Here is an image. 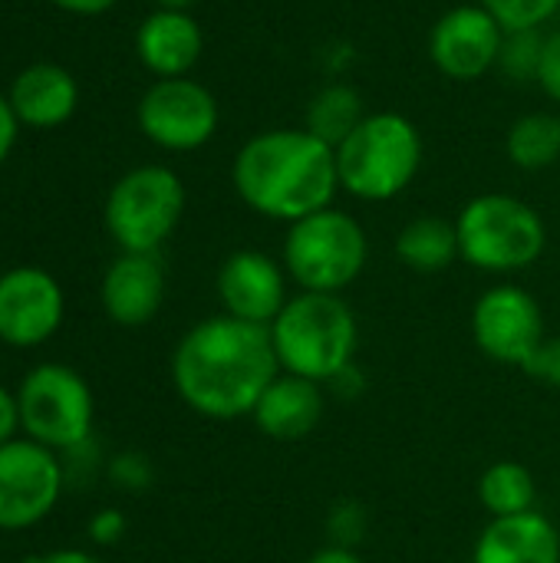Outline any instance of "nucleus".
<instances>
[{"label": "nucleus", "instance_id": "nucleus-4", "mask_svg": "<svg viewBox=\"0 0 560 563\" xmlns=\"http://www.w3.org/2000/svg\"><path fill=\"white\" fill-rule=\"evenodd\" d=\"M356 340V313L340 294L300 290L271 323V343L281 369L314 383H330L347 369L353 363Z\"/></svg>", "mask_w": 560, "mask_h": 563}, {"label": "nucleus", "instance_id": "nucleus-12", "mask_svg": "<svg viewBox=\"0 0 560 563\" xmlns=\"http://www.w3.org/2000/svg\"><path fill=\"white\" fill-rule=\"evenodd\" d=\"M505 30L479 3L446 10L429 30V59L452 82H475L498 66Z\"/></svg>", "mask_w": 560, "mask_h": 563}, {"label": "nucleus", "instance_id": "nucleus-20", "mask_svg": "<svg viewBox=\"0 0 560 563\" xmlns=\"http://www.w3.org/2000/svg\"><path fill=\"white\" fill-rule=\"evenodd\" d=\"M396 257L416 274H439L459 257V231L455 221L439 214L413 218L396 234Z\"/></svg>", "mask_w": 560, "mask_h": 563}, {"label": "nucleus", "instance_id": "nucleus-21", "mask_svg": "<svg viewBox=\"0 0 560 563\" xmlns=\"http://www.w3.org/2000/svg\"><path fill=\"white\" fill-rule=\"evenodd\" d=\"M363 115H366L363 96L350 82H327L307 102L304 129L337 148L363 122Z\"/></svg>", "mask_w": 560, "mask_h": 563}, {"label": "nucleus", "instance_id": "nucleus-30", "mask_svg": "<svg viewBox=\"0 0 560 563\" xmlns=\"http://www.w3.org/2000/svg\"><path fill=\"white\" fill-rule=\"evenodd\" d=\"M17 132H20V119L13 115L10 99L0 92V165H3V162H7V155L13 152V145H17Z\"/></svg>", "mask_w": 560, "mask_h": 563}, {"label": "nucleus", "instance_id": "nucleus-28", "mask_svg": "<svg viewBox=\"0 0 560 563\" xmlns=\"http://www.w3.org/2000/svg\"><path fill=\"white\" fill-rule=\"evenodd\" d=\"M525 373L551 389H560V336H545V343L535 350V356L525 363Z\"/></svg>", "mask_w": 560, "mask_h": 563}, {"label": "nucleus", "instance_id": "nucleus-14", "mask_svg": "<svg viewBox=\"0 0 560 563\" xmlns=\"http://www.w3.org/2000/svg\"><path fill=\"white\" fill-rule=\"evenodd\" d=\"M215 284L224 313L257 327H271L284 310V303L290 300L287 271L264 251H251V247L228 254L224 264L218 267Z\"/></svg>", "mask_w": 560, "mask_h": 563}, {"label": "nucleus", "instance_id": "nucleus-33", "mask_svg": "<svg viewBox=\"0 0 560 563\" xmlns=\"http://www.w3.org/2000/svg\"><path fill=\"white\" fill-rule=\"evenodd\" d=\"M26 563H102L96 554L89 551H79V548H59V551H46V554H36Z\"/></svg>", "mask_w": 560, "mask_h": 563}, {"label": "nucleus", "instance_id": "nucleus-5", "mask_svg": "<svg viewBox=\"0 0 560 563\" xmlns=\"http://www.w3.org/2000/svg\"><path fill=\"white\" fill-rule=\"evenodd\" d=\"M455 231L459 257L488 274L525 271L545 254L548 244V228L541 214L528 201L502 191L472 198L459 211Z\"/></svg>", "mask_w": 560, "mask_h": 563}, {"label": "nucleus", "instance_id": "nucleus-2", "mask_svg": "<svg viewBox=\"0 0 560 563\" xmlns=\"http://www.w3.org/2000/svg\"><path fill=\"white\" fill-rule=\"evenodd\" d=\"M231 181L254 214L294 224L333 205L337 152L307 129H267L238 148Z\"/></svg>", "mask_w": 560, "mask_h": 563}, {"label": "nucleus", "instance_id": "nucleus-25", "mask_svg": "<svg viewBox=\"0 0 560 563\" xmlns=\"http://www.w3.org/2000/svg\"><path fill=\"white\" fill-rule=\"evenodd\" d=\"M488 10L502 30H541L560 10V0H475Z\"/></svg>", "mask_w": 560, "mask_h": 563}, {"label": "nucleus", "instance_id": "nucleus-10", "mask_svg": "<svg viewBox=\"0 0 560 563\" xmlns=\"http://www.w3.org/2000/svg\"><path fill=\"white\" fill-rule=\"evenodd\" d=\"M63 495V468L53 449L17 435L0 445V531H26L50 518Z\"/></svg>", "mask_w": 560, "mask_h": 563}, {"label": "nucleus", "instance_id": "nucleus-16", "mask_svg": "<svg viewBox=\"0 0 560 563\" xmlns=\"http://www.w3.org/2000/svg\"><path fill=\"white\" fill-rule=\"evenodd\" d=\"M205 33L188 10H152L135 30V56L155 79L188 76L201 59Z\"/></svg>", "mask_w": 560, "mask_h": 563}, {"label": "nucleus", "instance_id": "nucleus-15", "mask_svg": "<svg viewBox=\"0 0 560 563\" xmlns=\"http://www.w3.org/2000/svg\"><path fill=\"white\" fill-rule=\"evenodd\" d=\"M102 310L119 327H145L155 320L165 300V271L155 254H129L122 251L99 287Z\"/></svg>", "mask_w": 560, "mask_h": 563}, {"label": "nucleus", "instance_id": "nucleus-32", "mask_svg": "<svg viewBox=\"0 0 560 563\" xmlns=\"http://www.w3.org/2000/svg\"><path fill=\"white\" fill-rule=\"evenodd\" d=\"M50 3L66 13H76V16H99V13L112 10L119 0H50Z\"/></svg>", "mask_w": 560, "mask_h": 563}, {"label": "nucleus", "instance_id": "nucleus-19", "mask_svg": "<svg viewBox=\"0 0 560 563\" xmlns=\"http://www.w3.org/2000/svg\"><path fill=\"white\" fill-rule=\"evenodd\" d=\"M472 563H560L558 528L538 511L492 518L475 544Z\"/></svg>", "mask_w": 560, "mask_h": 563}, {"label": "nucleus", "instance_id": "nucleus-11", "mask_svg": "<svg viewBox=\"0 0 560 563\" xmlns=\"http://www.w3.org/2000/svg\"><path fill=\"white\" fill-rule=\"evenodd\" d=\"M472 336L488 360L525 369L545 343V313L525 287L498 284L479 297L472 310Z\"/></svg>", "mask_w": 560, "mask_h": 563}, {"label": "nucleus", "instance_id": "nucleus-22", "mask_svg": "<svg viewBox=\"0 0 560 563\" xmlns=\"http://www.w3.org/2000/svg\"><path fill=\"white\" fill-rule=\"evenodd\" d=\"M505 155L521 172L551 168L560 158V115L525 112L521 119H515L505 135Z\"/></svg>", "mask_w": 560, "mask_h": 563}, {"label": "nucleus", "instance_id": "nucleus-26", "mask_svg": "<svg viewBox=\"0 0 560 563\" xmlns=\"http://www.w3.org/2000/svg\"><path fill=\"white\" fill-rule=\"evenodd\" d=\"M327 531H330V538H333L337 548H350V551H353V544H360V538H363V531H366V511H363V505H356V501H340V505L330 511Z\"/></svg>", "mask_w": 560, "mask_h": 563}, {"label": "nucleus", "instance_id": "nucleus-17", "mask_svg": "<svg viewBox=\"0 0 560 563\" xmlns=\"http://www.w3.org/2000/svg\"><path fill=\"white\" fill-rule=\"evenodd\" d=\"M13 115L26 129H56L73 119L79 106L76 76L59 63H33L17 73L7 89Z\"/></svg>", "mask_w": 560, "mask_h": 563}, {"label": "nucleus", "instance_id": "nucleus-3", "mask_svg": "<svg viewBox=\"0 0 560 563\" xmlns=\"http://www.w3.org/2000/svg\"><path fill=\"white\" fill-rule=\"evenodd\" d=\"M340 188L360 201H393L403 195L426 158L422 132L403 112H366L363 122L333 148Z\"/></svg>", "mask_w": 560, "mask_h": 563}, {"label": "nucleus", "instance_id": "nucleus-9", "mask_svg": "<svg viewBox=\"0 0 560 563\" xmlns=\"http://www.w3.org/2000/svg\"><path fill=\"white\" fill-rule=\"evenodd\" d=\"M139 132L165 152H195L218 132L221 112L208 86L191 76L155 79L135 106Z\"/></svg>", "mask_w": 560, "mask_h": 563}, {"label": "nucleus", "instance_id": "nucleus-24", "mask_svg": "<svg viewBox=\"0 0 560 563\" xmlns=\"http://www.w3.org/2000/svg\"><path fill=\"white\" fill-rule=\"evenodd\" d=\"M541 46H545L541 30H505L495 69H502L515 82H531V79H538Z\"/></svg>", "mask_w": 560, "mask_h": 563}, {"label": "nucleus", "instance_id": "nucleus-6", "mask_svg": "<svg viewBox=\"0 0 560 563\" xmlns=\"http://www.w3.org/2000/svg\"><path fill=\"white\" fill-rule=\"evenodd\" d=\"M366 257L363 224L333 205L294 221L284 238V271L300 290L340 294L363 274Z\"/></svg>", "mask_w": 560, "mask_h": 563}, {"label": "nucleus", "instance_id": "nucleus-1", "mask_svg": "<svg viewBox=\"0 0 560 563\" xmlns=\"http://www.w3.org/2000/svg\"><path fill=\"white\" fill-rule=\"evenodd\" d=\"M281 376L271 327L238 317L195 323L172 353V383L182 402L218 422L251 416L264 389Z\"/></svg>", "mask_w": 560, "mask_h": 563}, {"label": "nucleus", "instance_id": "nucleus-27", "mask_svg": "<svg viewBox=\"0 0 560 563\" xmlns=\"http://www.w3.org/2000/svg\"><path fill=\"white\" fill-rule=\"evenodd\" d=\"M541 92L551 99V102H560V26L545 33V46H541V63H538V79Z\"/></svg>", "mask_w": 560, "mask_h": 563}, {"label": "nucleus", "instance_id": "nucleus-7", "mask_svg": "<svg viewBox=\"0 0 560 563\" xmlns=\"http://www.w3.org/2000/svg\"><path fill=\"white\" fill-rule=\"evenodd\" d=\"M185 214V185L165 165L125 172L106 198V231L129 254H155Z\"/></svg>", "mask_w": 560, "mask_h": 563}, {"label": "nucleus", "instance_id": "nucleus-35", "mask_svg": "<svg viewBox=\"0 0 560 563\" xmlns=\"http://www.w3.org/2000/svg\"><path fill=\"white\" fill-rule=\"evenodd\" d=\"M195 0H155L158 10H191Z\"/></svg>", "mask_w": 560, "mask_h": 563}, {"label": "nucleus", "instance_id": "nucleus-8", "mask_svg": "<svg viewBox=\"0 0 560 563\" xmlns=\"http://www.w3.org/2000/svg\"><path fill=\"white\" fill-rule=\"evenodd\" d=\"M17 402H20L23 435L53 452L76 449L92 432V419H96L92 389L76 369L63 363L33 366L17 389Z\"/></svg>", "mask_w": 560, "mask_h": 563}, {"label": "nucleus", "instance_id": "nucleus-31", "mask_svg": "<svg viewBox=\"0 0 560 563\" xmlns=\"http://www.w3.org/2000/svg\"><path fill=\"white\" fill-rule=\"evenodd\" d=\"M89 531H92V538H96L99 544H112V541H119V538H122V531H125V518H122L119 511H102V515H96V518H92Z\"/></svg>", "mask_w": 560, "mask_h": 563}, {"label": "nucleus", "instance_id": "nucleus-18", "mask_svg": "<svg viewBox=\"0 0 560 563\" xmlns=\"http://www.w3.org/2000/svg\"><path fill=\"white\" fill-rule=\"evenodd\" d=\"M254 426L277 442L307 439L323 419V389L314 379L281 373L251 412Z\"/></svg>", "mask_w": 560, "mask_h": 563}, {"label": "nucleus", "instance_id": "nucleus-23", "mask_svg": "<svg viewBox=\"0 0 560 563\" xmlns=\"http://www.w3.org/2000/svg\"><path fill=\"white\" fill-rule=\"evenodd\" d=\"M479 501L492 518H515L535 511L538 485L531 468H525L521 462H495L479 478Z\"/></svg>", "mask_w": 560, "mask_h": 563}, {"label": "nucleus", "instance_id": "nucleus-13", "mask_svg": "<svg viewBox=\"0 0 560 563\" xmlns=\"http://www.w3.org/2000/svg\"><path fill=\"white\" fill-rule=\"evenodd\" d=\"M66 317L59 280L43 267H13L0 274V343L30 350L56 336Z\"/></svg>", "mask_w": 560, "mask_h": 563}, {"label": "nucleus", "instance_id": "nucleus-29", "mask_svg": "<svg viewBox=\"0 0 560 563\" xmlns=\"http://www.w3.org/2000/svg\"><path fill=\"white\" fill-rule=\"evenodd\" d=\"M23 432L20 426V402L17 393H10L7 386H0V445L13 442Z\"/></svg>", "mask_w": 560, "mask_h": 563}, {"label": "nucleus", "instance_id": "nucleus-34", "mask_svg": "<svg viewBox=\"0 0 560 563\" xmlns=\"http://www.w3.org/2000/svg\"><path fill=\"white\" fill-rule=\"evenodd\" d=\"M307 563H366L356 551H350V548H323V551H317L314 558Z\"/></svg>", "mask_w": 560, "mask_h": 563}]
</instances>
